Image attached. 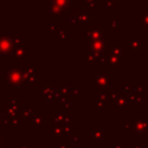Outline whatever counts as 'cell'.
Returning <instances> with one entry per match:
<instances>
[{
	"instance_id": "cell-1",
	"label": "cell",
	"mask_w": 148,
	"mask_h": 148,
	"mask_svg": "<svg viewBox=\"0 0 148 148\" xmlns=\"http://www.w3.org/2000/svg\"><path fill=\"white\" fill-rule=\"evenodd\" d=\"M0 148H12L10 130L7 127H0Z\"/></svg>"
},
{
	"instance_id": "cell-2",
	"label": "cell",
	"mask_w": 148,
	"mask_h": 148,
	"mask_svg": "<svg viewBox=\"0 0 148 148\" xmlns=\"http://www.w3.org/2000/svg\"><path fill=\"white\" fill-rule=\"evenodd\" d=\"M113 148H124L123 147V141L121 140H114L113 141Z\"/></svg>"
},
{
	"instance_id": "cell-3",
	"label": "cell",
	"mask_w": 148,
	"mask_h": 148,
	"mask_svg": "<svg viewBox=\"0 0 148 148\" xmlns=\"http://www.w3.org/2000/svg\"><path fill=\"white\" fill-rule=\"evenodd\" d=\"M128 148H143L141 145H138V143H134V145H131L128 146Z\"/></svg>"
},
{
	"instance_id": "cell-4",
	"label": "cell",
	"mask_w": 148,
	"mask_h": 148,
	"mask_svg": "<svg viewBox=\"0 0 148 148\" xmlns=\"http://www.w3.org/2000/svg\"><path fill=\"white\" fill-rule=\"evenodd\" d=\"M73 142H74L75 145H80V138H77V136L73 138Z\"/></svg>"
},
{
	"instance_id": "cell-5",
	"label": "cell",
	"mask_w": 148,
	"mask_h": 148,
	"mask_svg": "<svg viewBox=\"0 0 148 148\" xmlns=\"http://www.w3.org/2000/svg\"><path fill=\"white\" fill-rule=\"evenodd\" d=\"M56 148H69L68 146H62V145H60V147L59 146H56Z\"/></svg>"
},
{
	"instance_id": "cell-6",
	"label": "cell",
	"mask_w": 148,
	"mask_h": 148,
	"mask_svg": "<svg viewBox=\"0 0 148 148\" xmlns=\"http://www.w3.org/2000/svg\"><path fill=\"white\" fill-rule=\"evenodd\" d=\"M36 148H49L47 146H36Z\"/></svg>"
}]
</instances>
